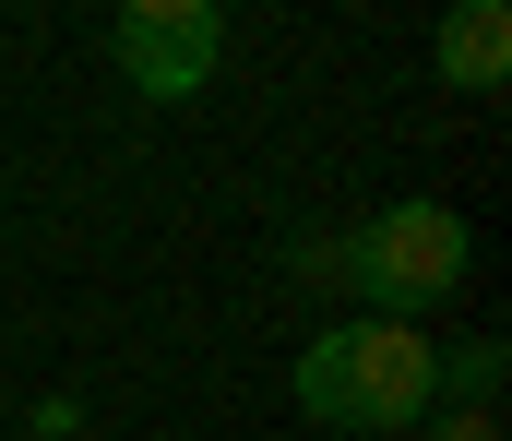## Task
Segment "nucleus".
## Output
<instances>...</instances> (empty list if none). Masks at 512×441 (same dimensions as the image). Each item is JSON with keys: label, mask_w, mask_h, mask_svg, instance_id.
<instances>
[{"label": "nucleus", "mask_w": 512, "mask_h": 441, "mask_svg": "<svg viewBox=\"0 0 512 441\" xmlns=\"http://www.w3.org/2000/svg\"><path fill=\"white\" fill-rule=\"evenodd\" d=\"M298 406L322 430H417L441 406V346L417 322H370L358 310V322H334V334L298 346Z\"/></svg>", "instance_id": "obj_1"}, {"label": "nucleus", "mask_w": 512, "mask_h": 441, "mask_svg": "<svg viewBox=\"0 0 512 441\" xmlns=\"http://www.w3.org/2000/svg\"><path fill=\"white\" fill-rule=\"evenodd\" d=\"M465 263H477V227L453 203H382V215H358L334 239V275L370 298V322H429L465 287Z\"/></svg>", "instance_id": "obj_2"}, {"label": "nucleus", "mask_w": 512, "mask_h": 441, "mask_svg": "<svg viewBox=\"0 0 512 441\" xmlns=\"http://www.w3.org/2000/svg\"><path fill=\"white\" fill-rule=\"evenodd\" d=\"M108 60H120L131 96L179 108V96L215 84V60H227V12H215V0H131L120 24H108Z\"/></svg>", "instance_id": "obj_3"}, {"label": "nucleus", "mask_w": 512, "mask_h": 441, "mask_svg": "<svg viewBox=\"0 0 512 441\" xmlns=\"http://www.w3.org/2000/svg\"><path fill=\"white\" fill-rule=\"evenodd\" d=\"M441 84H453V96H501V84H512V12H501V0L441 12Z\"/></svg>", "instance_id": "obj_4"}, {"label": "nucleus", "mask_w": 512, "mask_h": 441, "mask_svg": "<svg viewBox=\"0 0 512 441\" xmlns=\"http://www.w3.org/2000/svg\"><path fill=\"white\" fill-rule=\"evenodd\" d=\"M501 346H489V334H465V346H453V358H441V406H501Z\"/></svg>", "instance_id": "obj_5"}, {"label": "nucleus", "mask_w": 512, "mask_h": 441, "mask_svg": "<svg viewBox=\"0 0 512 441\" xmlns=\"http://www.w3.org/2000/svg\"><path fill=\"white\" fill-rule=\"evenodd\" d=\"M417 430H429V441H501V418H489V406H429Z\"/></svg>", "instance_id": "obj_6"}]
</instances>
